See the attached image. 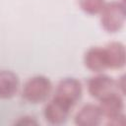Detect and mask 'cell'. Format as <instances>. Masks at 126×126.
Returning a JSON list of instances; mask_svg holds the SVG:
<instances>
[{
	"mask_svg": "<svg viewBox=\"0 0 126 126\" xmlns=\"http://www.w3.org/2000/svg\"><path fill=\"white\" fill-rule=\"evenodd\" d=\"M126 20L125 1L113 0L106 2L99 13L101 28L108 33H115L122 30Z\"/></svg>",
	"mask_w": 126,
	"mask_h": 126,
	"instance_id": "obj_1",
	"label": "cell"
},
{
	"mask_svg": "<svg viewBox=\"0 0 126 126\" xmlns=\"http://www.w3.org/2000/svg\"><path fill=\"white\" fill-rule=\"evenodd\" d=\"M53 90L50 79L43 75H37L30 78L22 90L23 98L32 104L44 102L51 94Z\"/></svg>",
	"mask_w": 126,
	"mask_h": 126,
	"instance_id": "obj_2",
	"label": "cell"
},
{
	"mask_svg": "<svg viewBox=\"0 0 126 126\" xmlns=\"http://www.w3.org/2000/svg\"><path fill=\"white\" fill-rule=\"evenodd\" d=\"M83 94L82 83L76 78H64L56 86L54 97L63 101L70 107H74Z\"/></svg>",
	"mask_w": 126,
	"mask_h": 126,
	"instance_id": "obj_3",
	"label": "cell"
},
{
	"mask_svg": "<svg viewBox=\"0 0 126 126\" xmlns=\"http://www.w3.org/2000/svg\"><path fill=\"white\" fill-rule=\"evenodd\" d=\"M87 88L89 94L98 101L111 94L119 93L116 80L102 73H96L95 76L90 78Z\"/></svg>",
	"mask_w": 126,
	"mask_h": 126,
	"instance_id": "obj_4",
	"label": "cell"
},
{
	"mask_svg": "<svg viewBox=\"0 0 126 126\" xmlns=\"http://www.w3.org/2000/svg\"><path fill=\"white\" fill-rule=\"evenodd\" d=\"M72 109V107L53 96L45 104L43 108V116L48 123L59 125L67 121Z\"/></svg>",
	"mask_w": 126,
	"mask_h": 126,
	"instance_id": "obj_5",
	"label": "cell"
},
{
	"mask_svg": "<svg viewBox=\"0 0 126 126\" xmlns=\"http://www.w3.org/2000/svg\"><path fill=\"white\" fill-rule=\"evenodd\" d=\"M102 48H103L107 69L119 70L125 66L126 51H125V46L122 42L110 41Z\"/></svg>",
	"mask_w": 126,
	"mask_h": 126,
	"instance_id": "obj_6",
	"label": "cell"
},
{
	"mask_svg": "<svg viewBox=\"0 0 126 126\" xmlns=\"http://www.w3.org/2000/svg\"><path fill=\"white\" fill-rule=\"evenodd\" d=\"M103 116L98 104L87 103L75 114L74 122L78 126H97L102 122Z\"/></svg>",
	"mask_w": 126,
	"mask_h": 126,
	"instance_id": "obj_7",
	"label": "cell"
},
{
	"mask_svg": "<svg viewBox=\"0 0 126 126\" xmlns=\"http://www.w3.org/2000/svg\"><path fill=\"white\" fill-rule=\"evenodd\" d=\"M103 118L109 119L115 116H118L123 113L124 109V100L123 95L119 93L111 94L104 98L99 100L98 104Z\"/></svg>",
	"mask_w": 126,
	"mask_h": 126,
	"instance_id": "obj_8",
	"label": "cell"
},
{
	"mask_svg": "<svg viewBox=\"0 0 126 126\" xmlns=\"http://www.w3.org/2000/svg\"><path fill=\"white\" fill-rule=\"evenodd\" d=\"M20 89V79L16 73L10 70H0V98L10 99L14 97Z\"/></svg>",
	"mask_w": 126,
	"mask_h": 126,
	"instance_id": "obj_9",
	"label": "cell"
},
{
	"mask_svg": "<svg viewBox=\"0 0 126 126\" xmlns=\"http://www.w3.org/2000/svg\"><path fill=\"white\" fill-rule=\"evenodd\" d=\"M84 64L87 69L94 73H102L107 69L103 48L101 46H92L84 54Z\"/></svg>",
	"mask_w": 126,
	"mask_h": 126,
	"instance_id": "obj_10",
	"label": "cell"
},
{
	"mask_svg": "<svg viewBox=\"0 0 126 126\" xmlns=\"http://www.w3.org/2000/svg\"><path fill=\"white\" fill-rule=\"evenodd\" d=\"M106 0H78L80 9L88 15H99L103 9Z\"/></svg>",
	"mask_w": 126,
	"mask_h": 126,
	"instance_id": "obj_11",
	"label": "cell"
},
{
	"mask_svg": "<svg viewBox=\"0 0 126 126\" xmlns=\"http://www.w3.org/2000/svg\"><path fill=\"white\" fill-rule=\"evenodd\" d=\"M39 123L36 120V118L31 115L21 116L18 118L17 121H15V125H20V126H36Z\"/></svg>",
	"mask_w": 126,
	"mask_h": 126,
	"instance_id": "obj_12",
	"label": "cell"
},
{
	"mask_svg": "<svg viewBox=\"0 0 126 126\" xmlns=\"http://www.w3.org/2000/svg\"><path fill=\"white\" fill-rule=\"evenodd\" d=\"M106 124L110 125V126H124L126 124V119H125L124 113H122L118 116H115L113 118L106 119Z\"/></svg>",
	"mask_w": 126,
	"mask_h": 126,
	"instance_id": "obj_13",
	"label": "cell"
},
{
	"mask_svg": "<svg viewBox=\"0 0 126 126\" xmlns=\"http://www.w3.org/2000/svg\"><path fill=\"white\" fill-rule=\"evenodd\" d=\"M116 84H117L119 93L122 95H124L125 94V76H121L118 80H116Z\"/></svg>",
	"mask_w": 126,
	"mask_h": 126,
	"instance_id": "obj_14",
	"label": "cell"
},
{
	"mask_svg": "<svg viewBox=\"0 0 126 126\" xmlns=\"http://www.w3.org/2000/svg\"><path fill=\"white\" fill-rule=\"evenodd\" d=\"M122 1H124V0H122Z\"/></svg>",
	"mask_w": 126,
	"mask_h": 126,
	"instance_id": "obj_15",
	"label": "cell"
}]
</instances>
